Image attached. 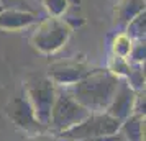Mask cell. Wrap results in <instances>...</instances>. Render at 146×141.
<instances>
[{
	"label": "cell",
	"instance_id": "cell-6",
	"mask_svg": "<svg viewBox=\"0 0 146 141\" xmlns=\"http://www.w3.org/2000/svg\"><path fill=\"white\" fill-rule=\"evenodd\" d=\"M5 113L15 126L28 134H38L48 131V128L43 123H40V120L36 118L33 108L23 92L12 97V100L5 107Z\"/></svg>",
	"mask_w": 146,
	"mask_h": 141
},
{
	"label": "cell",
	"instance_id": "cell-19",
	"mask_svg": "<svg viewBox=\"0 0 146 141\" xmlns=\"http://www.w3.org/2000/svg\"><path fill=\"white\" fill-rule=\"evenodd\" d=\"M120 140L118 134H112V136H97V138H89V140H82V141H117Z\"/></svg>",
	"mask_w": 146,
	"mask_h": 141
},
{
	"label": "cell",
	"instance_id": "cell-10",
	"mask_svg": "<svg viewBox=\"0 0 146 141\" xmlns=\"http://www.w3.org/2000/svg\"><path fill=\"white\" fill-rule=\"evenodd\" d=\"M118 136L123 141H145V117L130 115L120 123Z\"/></svg>",
	"mask_w": 146,
	"mask_h": 141
},
{
	"label": "cell",
	"instance_id": "cell-18",
	"mask_svg": "<svg viewBox=\"0 0 146 141\" xmlns=\"http://www.w3.org/2000/svg\"><path fill=\"white\" fill-rule=\"evenodd\" d=\"M23 141H62V140L59 136L49 133V131H44V133H38V134H30Z\"/></svg>",
	"mask_w": 146,
	"mask_h": 141
},
{
	"label": "cell",
	"instance_id": "cell-12",
	"mask_svg": "<svg viewBox=\"0 0 146 141\" xmlns=\"http://www.w3.org/2000/svg\"><path fill=\"white\" fill-rule=\"evenodd\" d=\"M0 7L2 10H23V12H30L44 18L48 17L41 0H0Z\"/></svg>",
	"mask_w": 146,
	"mask_h": 141
},
{
	"label": "cell",
	"instance_id": "cell-21",
	"mask_svg": "<svg viewBox=\"0 0 146 141\" xmlns=\"http://www.w3.org/2000/svg\"><path fill=\"white\" fill-rule=\"evenodd\" d=\"M0 10H2V7H0Z\"/></svg>",
	"mask_w": 146,
	"mask_h": 141
},
{
	"label": "cell",
	"instance_id": "cell-17",
	"mask_svg": "<svg viewBox=\"0 0 146 141\" xmlns=\"http://www.w3.org/2000/svg\"><path fill=\"white\" fill-rule=\"evenodd\" d=\"M145 56H146L145 40L133 41L131 51H130V54H128V61L133 62V64H145Z\"/></svg>",
	"mask_w": 146,
	"mask_h": 141
},
{
	"label": "cell",
	"instance_id": "cell-5",
	"mask_svg": "<svg viewBox=\"0 0 146 141\" xmlns=\"http://www.w3.org/2000/svg\"><path fill=\"white\" fill-rule=\"evenodd\" d=\"M120 123L121 121L110 117L105 112H95L71 130L61 133L59 138L64 141H82L97 136H112V134H118Z\"/></svg>",
	"mask_w": 146,
	"mask_h": 141
},
{
	"label": "cell",
	"instance_id": "cell-22",
	"mask_svg": "<svg viewBox=\"0 0 146 141\" xmlns=\"http://www.w3.org/2000/svg\"><path fill=\"white\" fill-rule=\"evenodd\" d=\"M62 141H64V140H62Z\"/></svg>",
	"mask_w": 146,
	"mask_h": 141
},
{
	"label": "cell",
	"instance_id": "cell-20",
	"mask_svg": "<svg viewBox=\"0 0 146 141\" xmlns=\"http://www.w3.org/2000/svg\"><path fill=\"white\" fill-rule=\"evenodd\" d=\"M117 141H123V140H121V138H120V140H117Z\"/></svg>",
	"mask_w": 146,
	"mask_h": 141
},
{
	"label": "cell",
	"instance_id": "cell-9",
	"mask_svg": "<svg viewBox=\"0 0 146 141\" xmlns=\"http://www.w3.org/2000/svg\"><path fill=\"white\" fill-rule=\"evenodd\" d=\"M41 17L23 10H0V30L5 31H20L36 25Z\"/></svg>",
	"mask_w": 146,
	"mask_h": 141
},
{
	"label": "cell",
	"instance_id": "cell-2",
	"mask_svg": "<svg viewBox=\"0 0 146 141\" xmlns=\"http://www.w3.org/2000/svg\"><path fill=\"white\" fill-rule=\"evenodd\" d=\"M71 34L72 26L69 21L56 17H44L36 23V30L31 34V44L43 54H54L66 46Z\"/></svg>",
	"mask_w": 146,
	"mask_h": 141
},
{
	"label": "cell",
	"instance_id": "cell-4",
	"mask_svg": "<svg viewBox=\"0 0 146 141\" xmlns=\"http://www.w3.org/2000/svg\"><path fill=\"white\" fill-rule=\"evenodd\" d=\"M58 90L59 89L51 82L48 75H31L25 81L23 94L30 102L36 118L46 128L49 117H51L54 100L58 97Z\"/></svg>",
	"mask_w": 146,
	"mask_h": 141
},
{
	"label": "cell",
	"instance_id": "cell-7",
	"mask_svg": "<svg viewBox=\"0 0 146 141\" xmlns=\"http://www.w3.org/2000/svg\"><path fill=\"white\" fill-rule=\"evenodd\" d=\"M92 67L86 62H77V61H59L48 67V77L51 79L58 89H67L74 85L76 82L84 79Z\"/></svg>",
	"mask_w": 146,
	"mask_h": 141
},
{
	"label": "cell",
	"instance_id": "cell-8",
	"mask_svg": "<svg viewBox=\"0 0 146 141\" xmlns=\"http://www.w3.org/2000/svg\"><path fill=\"white\" fill-rule=\"evenodd\" d=\"M135 99H136V92L123 79H120L117 90H115L112 100H110L108 107H107L105 113H108L113 118H117L118 121L126 120L130 115H133Z\"/></svg>",
	"mask_w": 146,
	"mask_h": 141
},
{
	"label": "cell",
	"instance_id": "cell-11",
	"mask_svg": "<svg viewBox=\"0 0 146 141\" xmlns=\"http://www.w3.org/2000/svg\"><path fill=\"white\" fill-rule=\"evenodd\" d=\"M145 10V0H120L115 8V20L120 26H125L128 21Z\"/></svg>",
	"mask_w": 146,
	"mask_h": 141
},
{
	"label": "cell",
	"instance_id": "cell-15",
	"mask_svg": "<svg viewBox=\"0 0 146 141\" xmlns=\"http://www.w3.org/2000/svg\"><path fill=\"white\" fill-rule=\"evenodd\" d=\"M125 82L135 92H143L145 90V64H133L131 69L126 75Z\"/></svg>",
	"mask_w": 146,
	"mask_h": 141
},
{
	"label": "cell",
	"instance_id": "cell-3",
	"mask_svg": "<svg viewBox=\"0 0 146 141\" xmlns=\"http://www.w3.org/2000/svg\"><path fill=\"white\" fill-rule=\"evenodd\" d=\"M89 115L90 112L86 107H82L77 100H74L71 94H67L64 89H59L48 121V131L59 136L61 133L80 123Z\"/></svg>",
	"mask_w": 146,
	"mask_h": 141
},
{
	"label": "cell",
	"instance_id": "cell-1",
	"mask_svg": "<svg viewBox=\"0 0 146 141\" xmlns=\"http://www.w3.org/2000/svg\"><path fill=\"white\" fill-rule=\"evenodd\" d=\"M118 82L120 79L108 69H92L84 79L64 90L90 113H95L107 110Z\"/></svg>",
	"mask_w": 146,
	"mask_h": 141
},
{
	"label": "cell",
	"instance_id": "cell-13",
	"mask_svg": "<svg viewBox=\"0 0 146 141\" xmlns=\"http://www.w3.org/2000/svg\"><path fill=\"white\" fill-rule=\"evenodd\" d=\"M133 40L125 33H117L113 36L112 43H110V49H112V56L115 58H121V59H128V54L131 51Z\"/></svg>",
	"mask_w": 146,
	"mask_h": 141
},
{
	"label": "cell",
	"instance_id": "cell-14",
	"mask_svg": "<svg viewBox=\"0 0 146 141\" xmlns=\"http://www.w3.org/2000/svg\"><path fill=\"white\" fill-rule=\"evenodd\" d=\"M125 33L131 38L133 41L145 40L146 34V12H141L139 15H136L135 18L128 21L125 25Z\"/></svg>",
	"mask_w": 146,
	"mask_h": 141
},
{
	"label": "cell",
	"instance_id": "cell-16",
	"mask_svg": "<svg viewBox=\"0 0 146 141\" xmlns=\"http://www.w3.org/2000/svg\"><path fill=\"white\" fill-rule=\"evenodd\" d=\"M41 3L48 17H56V18H61L69 7V0H41Z\"/></svg>",
	"mask_w": 146,
	"mask_h": 141
}]
</instances>
